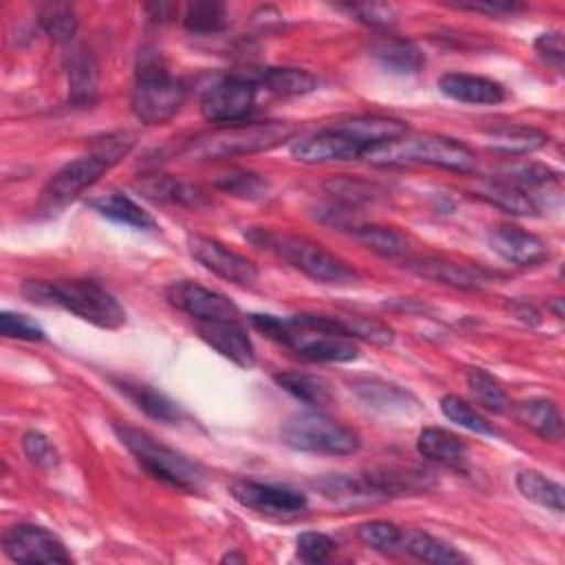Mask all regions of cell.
I'll return each instance as SVG.
<instances>
[{
    "instance_id": "obj_1",
    "label": "cell",
    "mask_w": 565,
    "mask_h": 565,
    "mask_svg": "<svg viewBox=\"0 0 565 565\" xmlns=\"http://www.w3.org/2000/svg\"><path fill=\"white\" fill-rule=\"evenodd\" d=\"M250 323L268 338L312 362H351L360 356L356 340L345 332L338 318L309 314L279 318L272 314H252Z\"/></svg>"
},
{
    "instance_id": "obj_2",
    "label": "cell",
    "mask_w": 565,
    "mask_h": 565,
    "mask_svg": "<svg viewBox=\"0 0 565 565\" xmlns=\"http://www.w3.org/2000/svg\"><path fill=\"white\" fill-rule=\"evenodd\" d=\"M135 146L133 133H109L94 140L87 155L69 162L61 169L47 188L43 191L41 210L56 215L76 202L89 186H94L105 173L118 166Z\"/></svg>"
},
{
    "instance_id": "obj_3",
    "label": "cell",
    "mask_w": 565,
    "mask_h": 565,
    "mask_svg": "<svg viewBox=\"0 0 565 565\" xmlns=\"http://www.w3.org/2000/svg\"><path fill=\"white\" fill-rule=\"evenodd\" d=\"M23 296L34 305L63 307L100 329H120L127 323V312L120 301L96 281H28Z\"/></svg>"
},
{
    "instance_id": "obj_4",
    "label": "cell",
    "mask_w": 565,
    "mask_h": 565,
    "mask_svg": "<svg viewBox=\"0 0 565 565\" xmlns=\"http://www.w3.org/2000/svg\"><path fill=\"white\" fill-rule=\"evenodd\" d=\"M373 166H433L453 173H470L477 160L461 142L433 133H406L393 142L373 146L365 157Z\"/></svg>"
},
{
    "instance_id": "obj_5",
    "label": "cell",
    "mask_w": 565,
    "mask_h": 565,
    "mask_svg": "<svg viewBox=\"0 0 565 565\" xmlns=\"http://www.w3.org/2000/svg\"><path fill=\"white\" fill-rule=\"evenodd\" d=\"M246 239L257 248L281 257L292 268L318 283L349 285L360 279V274L349 263L312 239L292 232H274L268 228H252L246 232Z\"/></svg>"
},
{
    "instance_id": "obj_6",
    "label": "cell",
    "mask_w": 565,
    "mask_h": 565,
    "mask_svg": "<svg viewBox=\"0 0 565 565\" xmlns=\"http://www.w3.org/2000/svg\"><path fill=\"white\" fill-rule=\"evenodd\" d=\"M186 85L177 80L157 54H142L138 63L131 109L146 127L171 122L186 102Z\"/></svg>"
},
{
    "instance_id": "obj_7",
    "label": "cell",
    "mask_w": 565,
    "mask_h": 565,
    "mask_svg": "<svg viewBox=\"0 0 565 565\" xmlns=\"http://www.w3.org/2000/svg\"><path fill=\"white\" fill-rule=\"evenodd\" d=\"M118 439L135 455V459L160 481H166L186 492H199L206 483L204 468L184 453L157 442L142 428L116 424Z\"/></svg>"
},
{
    "instance_id": "obj_8",
    "label": "cell",
    "mask_w": 565,
    "mask_h": 565,
    "mask_svg": "<svg viewBox=\"0 0 565 565\" xmlns=\"http://www.w3.org/2000/svg\"><path fill=\"white\" fill-rule=\"evenodd\" d=\"M296 129L287 122H259V124H232L210 135L199 138L191 153L199 160H232L239 155H254L272 151L292 140Z\"/></svg>"
},
{
    "instance_id": "obj_9",
    "label": "cell",
    "mask_w": 565,
    "mask_h": 565,
    "mask_svg": "<svg viewBox=\"0 0 565 565\" xmlns=\"http://www.w3.org/2000/svg\"><path fill=\"white\" fill-rule=\"evenodd\" d=\"M281 439L294 450L334 457L354 455L362 446L360 435L354 428L320 411H307L287 417L281 424Z\"/></svg>"
},
{
    "instance_id": "obj_10",
    "label": "cell",
    "mask_w": 565,
    "mask_h": 565,
    "mask_svg": "<svg viewBox=\"0 0 565 565\" xmlns=\"http://www.w3.org/2000/svg\"><path fill=\"white\" fill-rule=\"evenodd\" d=\"M259 87L248 76H228L210 85L202 96V116L221 127L246 120L257 102Z\"/></svg>"
},
{
    "instance_id": "obj_11",
    "label": "cell",
    "mask_w": 565,
    "mask_h": 565,
    "mask_svg": "<svg viewBox=\"0 0 565 565\" xmlns=\"http://www.w3.org/2000/svg\"><path fill=\"white\" fill-rule=\"evenodd\" d=\"M186 246H188L191 257L197 263H202L208 272L217 274L219 279H226L241 287H252L259 281V268L254 265V261L230 250L228 246H224L217 239L191 235Z\"/></svg>"
},
{
    "instance_id": "obj_12",
    "label": "cell",
    "mask_w": 565,
    "mask_h": 565,
    "mask_svg": "<svg viewBox=\"0 0 565 565\" xmlns=\"http://www.w3.org/2000/svg\"><path fill=\"white\" fill-rule=\"evenodd\" d=\"M3 550L17 563H72L67 545L47 528L21 523L3 534Z\"/></svg>"
},
{
    "instance_id": "obj_13",
    "label": "cell",
    "mask_w": 565,
    "mask_h": 565,
    "mask_svg": "<svg viewBox=\"0 0 565 565\" xmlns=\"http://www.w3.org/2000/svg\"><path fill=\"white\" fill-rule=\"evenodd\" d=\"M230 495L243 508L274 519L294 517L307 508V497L303 492L252 479H237L230 486Z\"/></svg>"
},
{
    "instance_id": "obj_14",
    "label": "cell",
    "mask_w": 565,
    "mask_h": 565,
    "mask_svg": "<svg viewBox=\"0 0 565 565\" xmlns=\"http://www.w3.org/2000/svg\"><path fill=\"white\" fill-rule=\"evenodd\" d=\"M169 303L195 318L197 323L208 320H241L239 307L224 294L208 290L193 281H177L166 290Z\"/></svg>"
},
{
    "instance_id": "obj_15",
    "label": "cell",
    "mask_w": 565,
    "mask_h": 565,
    "mask_svg": "<svg viewBox=\"0 0 565 565\" xmlns=\"http://www.w3.org/2000/svg\"><path fill=\"white\" fill-rule=\"evenodd\" d=\"M365 146L343 133L340 129L332 127L316 135H309L292 146V157L301 164H338V162H351L362 160Z\"/></svg>"
},
{
    "instance_id": "obj_16",
    "label": "cell",
    "mask_w": 565,
    "mask_h": 565,
    "mask_svg": "<svg viewBox=\"0 0 565 565\" xmlns=\"http://www.w3.org/2000/svg\"><path fill=\"white\" fill-rule=\"evenodd\" d=\"M197 332L226 360L241 369H250L257 362V349L241 320H208L199 323Z\"/></svg>"
},
{
    "instance_id": "obj_17",
    "label": "cell",
    "mask_w": 565,
    "mask_h": 565,
    "mask_svg": "<svg viewBox=\"0 0 565 565\" xmlns=\"http://www.w3.org/2000/svg\"><path fill=\"white\" fill-rule=\"evenodd\" d=\"M486 239L495 254L519 268L539 265L550 257L545 243L536 235L525 232L517 226H497L488 230Z\"/></svg>"
},
{
    "instance_id": "obj_18",
    "label": "cell",
    "mask_w": 565,
    "mask_h": 565,
    "mask_svg": "<svg viewBox=\"0 0 565 565\" xmlns=\"http://www.w3.org/2000/svg\"><path fill=\"white\" fill-rule=\"evenodd\" d=\"M439 91L464 105H499L506 100V89L483 76H470V74H446L437 80Z\"/></svg>"
},
{
    "instance_id": "obj_19",
    "label": "cell",
    "mask_w": 565,
    "mask_h": 565,
    "mask_svg": "<svg viewBox=\"0 0 565 565\" xmlns=\"http://www.w3.org/2000/svg\"><path fill=\"white\" fill-rule=\"evenodd\" d=\"M413 272L435 283H444L459 290H479L490 281V274L475 265H464L446 259H417L413 261Z\"/></svg>"
},
{
    "instance_id": "obj_20",
    "label": "cell",
    "mask_w": 565,
    "mask_h": 565,
    "mask_svg": "<svg viewBox=\"0 0 565 565\" xmlns=\"http://www.w3.org/2000/svg\"><path fill=\"white\" fill-rule=\"evenodd\" d=\"M67 74H69V98L76 107L87 109L98 100L100 72L94 56L85 47H72L67 54Z\"/></svg>"
},
{
    "instance_id": "obj_21",
    "label": "cell",
    "mask_w": 565,
    "mask_h": 565,
    "mask_svg": "<svg viewBox=\"0 0 565 565\" xmlns=\"http://www.w3.org/2000/svg\"><path fill=\"white\" fill-rule=\"evenodd\" d=\"M336 129H340L343 133H347L349 138L360 142L365 146V151H369L373 146H380V144H387V142H393V140L409 133L406 122L395 120V118H382V116L351 118V120L338 122Z\"/></svg>"
},
{
    "instance_id": "obj_22",
    "label": "cell",
    "mask_w": 565,
    "mask_h": 565,
    "mask_svg": "<svg viewBox=\"0 0 565 565\" xmlns=\"http://www.w3.org/2000/svg\"><path fill=\"white\" fill-rule=\"evenodd\" d=\"M116 389L120 393H124L142 413H146L149 417L157 420V422H164V424H177L182 420V409L177 406V402H173L169 395H164L162 391L144 384V382H138V380H129V378H122V380H113Z\"/></svg>"
},
{
    "instance_id": "obj_23",
    "label": "cell",
    "mask_w": 565,
    "mask_h": 565,
    "mask_svg": "<svg viewBox=\"0 0 565 565\" xmlns=\"http://www.w3.org/2000/svg\"><path fill=\"white\" fill-rule=\"evenodd\" d=\"M259 89H265L281 98H298L318 89V78L303 69H259L248 76Z\"/></svg>"
},
{
    "instance_id": "obj_24",
    "label": "cell",
    "mask_w": 565,
    "mask_h": 565,
    "mask_svg": "<svg viewBox=\"0 0 565 565\" xmlns=\"http://www.w3.org/2000/svg\"><path fill=\"white\" fill-rule=\"evenodd\" d=\"M89 206L100 217H105L113 224H120V226H127L133 230H157V221L124 193H107L102 197L91 199Z\"/></svg>"
},
{
    "instance_id": "obj_25",
    "label": "cell",
    "mask_w": 565,
    "mask_h": 565,
    "mask_svg": "<svg viewBox=\"0 0 565 565\" xmlns=\"http://www.w3.org/2000/svg\"><path fill=\"white\" fill-rule=\"evenodd\" d=\"M351 391L373 411H380L384 415H393V413H406L409 406H417V400L389 382L382 380H356L351 384Z\"/></svg>"
},
{
    "instance_id": "obj_26",
    "label": "cell",
    "mask_w": 565,
    "mask_h": 565,
    "mask_svg": "<svg viewBox=\"0 0 565 565\" xmlns=\"http://www.w3.org/2000/svg\"><path fill=\"white\" fill-rule=\"evenodd\" d=\"M417 453L424 459L459 468L466 461L468 446L459 435H453L444 428H424L417 437Z\"/></svg>"
},
{
    "instance_id": "obj_27",
    "label": "cell",
    "mask_w": 565,
    "mask_h": 565,
    "mask_svg": "<svg viewBox=\"0 0 565 565\" xmlns=\"http://www.w3.org/2000/svg\"><path fill=\"white\" fill-rule=\"evenodd\" d=\"M316 490H320L329 501L351 506L362 501L384 499L369 477H349V475H325L314 481Z\"/></svg>"
},
{
    "instance_id": "obj_28",
    "label": "cell",
    "mask_w": 565,
    "mask_h": 565,
    "mask_svg": "<svg viewBox=\"0 0 565 565\" xmlns=\"http://www.w3.org/2000/svg\"><path fill=\"white\" fill-rule=\"evenodd\" d=\"M373 58L395 76H415L424 69L426 58L422 50L402 39H387L373 47Z\"/></svg>"
},
{
    "instance_id": "obj_29",
    "label": "cell",
    "mask_w": 565,
    "mask_h": 565,
    "mask_svg": "<svg viewBox=\"0 0 565 565\" xmlns=\"http://www.w3.org/2000/svg\"><path fill=\"white\" fill-rule=\"evenodd\" d=\"M517 417L523 426L534 431L545 442L563 439V417L558 406L552 400H545V398L525 400L517 406Z\"/></svg>"
},
{
    "instance_id": "obj_30",
    "label": "cell",
    "mask_w": 565,
    "mask_h": 565,
    "mask_svg": "<svg viewBox=\"0 0 565 565\" xmlns=\"http://www.w3.org/2000/svg\"><path fill=\"white\" fill-rule=\"evenodd\" d=\"M274 382L296 400L305 402L307 406L314 409H327L334 402V391L332 384L312 373H301V371H281L274 376Z\"/></svg>"
},
{
    "instance_id": "obj_31",
    "label": "cell",
    "mask_w": 565,
    "mask_h": 565,
    "mask_svg": "<svg viewBox=\"0 0 565 565\" xmlns=\"http://www.w3.org/2000/svg\"><path fill=\"white\" fill-rule=\"evenodd\" d=\"M402 550L420 561L435 563V565L468 563V558L457 547H453L450 543H446L433 534H426V532H404Z\"/></svg>"
},
{
    "instance_id": "obj_32",
    "label": "cell",
    "mask_w": 565,
    "mask_h": 565,
    "mask_svg": "<svg viewBox=\"0 0 565 565\" xmlns=\"http://www.w3.org/2000/svg\"><path fill=\"white\" fill-rule=\"evenodd\" d=\"M481 197L508 215L534 217L539 213L536 202L528 193H523L519 186L508 182L506 177H495L486 182Z\"/></svg>"
},
{
    "instance_id": "obj_33",
    "label": "cell",
    "mask_w": 565,
    "mask_h": 565,
    "mask_svg": "<svg viewBox=\"0 0 565 565\" xmlns=\"http://www.w3.org/2000/svg\"><path fill=\"white\" fill-rule=\"evenodd\" d=\"M517 488L528 501L541 508H547L558 514L565 510V488L536 470H519Z\"/></svg>"
},
{
    "instance_id": "obj_34",
    "label": "cell",
    "mask_w": 565,
    "mask_h": 565,
    "mask_svg": "<svg viewBox=\"0 0 565 565\" xmlns=\"http://www.w3.org/2000/svg\"><path fill=\"white\" fill-rule=\"evenodd\" d=\"M140 188L146 193V197L155 202H169V204H180L191 208H202L206 204V195L197 186L184 184L175 177H155Z\"/></svg>"
},
{
    "instance_id": "obj_35",
    "label": "cell",
    "mask_w": 565,
    "mask_h": 565,
    "mask_svg": "<svg viewBox=\"0 0 565 565\" xmlns=\"http://www.w3.org/2000/svg\"><path fill=\"white\" fill-rule=\"evenodd\" d=\"M545 135L534 129L523 127H503L488 133V146L506 153V155H521V153H534L545 144Z\"/></svg>"
},
{
    "instance_id": "obj_36",
    "label": "cell",
    "mask_w": 565,
    "mask_h": 565,
    "mask_svg": "<svg viewBox=\"0 0 565 565\" xmlns=\"http://www.w3.org/2000/svg\"><path fill=\"white\" fill-rule=\"evenodd\" d=\"M184 25L193 34H219L228 28V10L215 0H199L186 8Z\"/></svg>"
},
{
    "instance_id": "obj_37",
    "label": "cell",
    "mask_w": 565,
    "mask_h": 565,
    "mask_svg": "<svg viewBox=\"0 0 565 565\" xmlns=\"http://www.w3.org/2000/svg\"><path fill=\"white\" fill-rule=\"evenodd\" d=\"M354 237L365 243L371 252L384 259H398L406 252V237L393 228L384 226H354Z\"/></svg>"
},
{
    "instance_id": "obj_38",
    "label": "cell",
    "mask_w": 565,
    "mask_h": 565,
    "mask_svg": "<svg viewBox=\"0 0 565 565\" xmlns=\"http://www.w3.org/2000/svg\"><path fill=\"white\" fill-rule=\"evenodd\" d=\"M41 25L47 32V36H52L56 43L63 45H72V41L78 34L80 28V19L76 8L67 6V3H50L41 10Z\"/></svg>"
},
{
    "instance_id": "obj_39",
    "label": "cell",
    "mask_w": 565,
    "mask_h": 565,
    "mask_svg": "<svg viewBox=\"0 0 565 565\" xmlns=\"http://www.w3.org/2000/svg\"><path fill=\"white\" fill-rule=\"evenodd\" d=\"M468 389L479 406L490 413H506L510 409V398L506 389L483 369H472L466 378Z\"/></svg>"
},
{
    "instance_id": "obj_40",
    "label": "cell",
    "mask_w": 565,
    "mask_h": 565,
    "mask_svg": "<svg viewBox=\"0 0 565 565\" xmlns=\"http://www.w3.org/2000/svg\"><path fill=\"white\" fill-rule=\"evenodd\" d=\"M439 409L453 424L466 431H472L477 435H488V437L497 435V428L472 404H468L459 395H444L439 400Z\"/></svg>"
},
{
    "instance_id": "obj_41",
    "label": "cell",
    "mask_w": 565,
    "mask_h": 565,
    "mask_svg": "<svg viewBox=\"0 0 565 565\" xmlns=\"http://www.w3.org/2000/svg\"><path fill=\"white\" fill-rule=\"evenodd\" d=\"M215 184L224 193H230V195L241 197V199L261 202V199L268 197V182L261 180L257 173H250V171H241V169L230 171V173L221 175Z\"/></svg>"
},
{
    "instance_id": "obj_42",
    "label": "cell",
    "mask_w": 565,
    "mask_h": 565,
    "mask_svg": "<svg viewBox=\"0 0 565 565\" xmlns=\"http://www.w3.org/2000/svg\"><path fill=\"white\" fill-rule=\"evenodd\" d=\"M358 536L376 552H395L402 547L404 530L389 521H367L358 528Z\"/></svg>"
},
{
    "instance_id": "obj_43",
    "label": "cell",
    "mask_w": 565,
    "mask_h": 565,
    "mask_svg": "<svg viewBox=\"0 0 565 565\" xmlns=\"http://www.w3.org/2000/svg\"><path fill=\"white\" fill-rule=\"evenodd\" d=\"M338 320L351 338H362V340H367L371 345H378V347H389L395 340L393 329L389 325L376 320V318L351 316V318H338Z\"/></svg>"
},
{
    "instance_id": "obj_44",
    "label": "cell",
    "mask_w": 565,
    "mask_h": 565,
    "mask_svg": "<svg viewBox=\"0 0 565 565\" xmlns=\"http://www.w3.org/2000/svg\"><path fill=\"white\" fill-rule=\"evenodd\" d=\"M23 450L28 455V459L43 470H52L61 464V453L54 446V442L41 433V431H30L23 437Z\"/></svg>"
},
{
    "instance_id": "obj_45",
    "label": "cell",
    "mask_w": 565,
    "mask_h": 565,
    "mask_svg": "<svg viewBox=\"0 0 565 565\" xmlns=\"http://www.w3.org/2000/svg\"><path fill=\"white\" fill-rule=\"evenodd\" d=\"M0 334L6 338H17V340H28V343H39L45 340V332L39 323H34L25 314H14V312H3L0 314Z\"/></svg>"
},
{
    "instance_id": "obj_46",
    "label": "cell",
    "mask_w": 565,
    "mask_h": 565,
    "mask_svg": "<svg viewBox=\"0 0 565 565\" xmlns=\"http://www.w3.org/2000/svg\"><path fill=\"white\" fill-rule=\"evenodd\" d=\"M336 543L323 532H303L296 539V552L305 563H325L334 554Z\"/></svg>"
},
{
    "instance_id": "obj_47",
    "label": "cell",
    "mask_w": 565,
    "mask_h": 565,
    "mask_svg": "<svg viewBox=\"0 0 565 565\" xmlns=\"http://www.w3.org/2000/svg\"><path fill=\"white\" fill-rule=\"evenodd\" d=\"M459 10H470V12H481L490 17H508L521 12L525 6L514 3V0H468V3H453Z\"/></svg>"
},
{
    "instance_id": "obj_48",
    "label": "cell",
    "mask_w": 565,
    "mask_h": 565,
    "mask_svg": "<svg viewBox=\"0 0 565 565\" xmlns=\"http://www.w3.org/2000/svg\"><path fill=\"white\" fill-rule=\"evenodd\" d=\"M534 50L536 54L552 67L561 69L563 67V58H565V47H563V36L558 32H547L541 34L534 41Z\"/></svg>"
},
{
    "instance_id": "obj_49",
    "label": "cell",
    "mask_w": 565,
    "mask_h": 565,
    "mask_svg": "<svg viewBox=\"0 0 565 565\" xmlns=\"http://www.w3.org/2000/svg\"><path fill=\"white\" fill-rule=\"evenodd\" d=\"M347 10L373 28H389L393 23V12L387 6H349Z\"/></svg>"
},
{
    "instance_id": "obj_50",
    "label": "cell",
    "mask_w": 565,
    "mask_h": 565,
    "mask_svg": "<svg viewBox=\"0 0 565 565\" xmlns=\"http://www.w3.org/2000/svg\"><path fill=\"white\" fill-rule=\"evenodd\" d=\"M221 561H224V563H246L248 558L241 556V554H226Z\"/></svg>"
}]
</instances>
